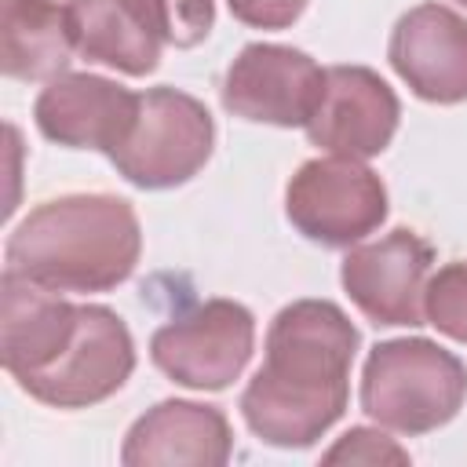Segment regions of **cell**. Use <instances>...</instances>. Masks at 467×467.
I'll use <instances>...</instances> for the list:
<instances>
[{
    "instance_id": "12",
    "label": "cell",
    "mask_w": 467,
    "mask_h": 467,
    "mask_svg": "<svg viewBox=\"0 0 467 467\" xmlns=\"http://www.w3.org/2000/svg\"><path fill=\"white\" fill-rule=\"evenodd\" d=\"M390 66L427 102L467 99V18L441 4H420L390 33Z\"/></svg>"
},
{
    "instance_id": "21",
    "label": "cell",
    "mask_w": 467,
    "mask_h": 467,
    "mask_svg": "<svg viewBox=\"0 0 467 467\" xmlns=\"http://www.w3.org/2000/svg\"><path fill=\"white\" fill-rule=\"evenodd\" d=\"M456 4H463V7H467V0H456Z\"/></svg>"
},
{
    "instance_id": "20",
    "label": "cell",
    "mask_w": 467,
    "mask_h": 467,
    "mask_svg": "<svg viewBox=\"0 0 467 467\" xmlns=\"http://www.w3.org/2000/svg\"><path fill=\"white\" fill-rule=\"evenodd\" d=\"M234 18H241L244 26H255V29H285L292 26L306 0H226Z\"/></svg>"
},
{
    "instance_id": "3",
    "label": "cell",
    "mask_w": 467,
    "mask_h": 467,
    "mask_svg": "<svg viewBox=\"0 0 467 467\" xmlns=\"http://www.w3.org/2000/svg\"><path fill=\"white\" fill-rule=\"evenodd\" d=\"M463 398V361L431 339L376 343L361 372V409L398 434H427L449 423Z\"/></svg>"
},
{
    "instance_id": "17",
    "label": "cell",
    "mask_w": 467,
    "mask_h": 467,
    "mask_svg": "<svg viewBox=\"0 0 467 467\" xmlns=\"http://www.w3.org/2000/svg\"><path fill=\"white\" fill-rule=\"evenodd\" d=\"M423 317L449 339L467 343V263H449L427 281Z\"/></svg>"
},
{
    "instance_id": "2",
    "label": "cell",
    "mask_w": 467,
    "mask_h": 467,
    "mask_svg": "<svg viewBox=\"0 0 467 467\" xmlns=\"http://www.w3.org/2000/svg\"><path fill=\"white\" fill-rule=\"evenodd\" d=\"M142 252L135 208L113 193H73L33 208L7 237V270L51 292H106Z\"/></svg>"
},
{
    "instance_id": "18",
    "label": "cell",
    "mask_w": 467,
    "mask_h": 467,
    "mask_svg": "<svg viewBox=\"0 0 467 467\" xmlns=\"http://www.w3.org/2000/svg\"><path fill=\"white\" fill-rule=\"evenodd\" d=\"M146 15V22L157 29L164 44L175 47H193L208 36L215 22L212 0H135Z\"/></svg>"
},
{
    "instance_id": "19",
    "label": "cell",
    "mask_w": 467,
    "mask_h": 467,
    "mask_svg": "<svg viewBox=\"0 0 467 467\" xmlns=\"http://www.w3.org/2000/svg\"><path fill=\"white\" fill-rule=\"evenodd\" d=\"M325 463H409V452L379 434V431H368V427H350L328 452H325Z\"/></svg>"
},
{
    "instance_id": "9",
    "label": "cell",
    "mask_w": 467,
    "mask_h": 467,
    "mask_svg": "<svg viewBox=\"0 0 467 467\" xmlns=\"http://www.w3.org/2000/svg\"><path fill=\"white\" fill-rule=\"evenodd\" d=\"M431 244L412 230L350 248L343 259V288L372 325H423V292Z\"/></svg>"
},
{
    "instance_id": "7",
    "label": "cell",
    "mask_w": 467,
    "mask_h": 467,
    "mask_svg": "<svg viewBox=\"0 0 467 467\" xmlns=\"http://www.w3.org/2000/svg\"><path fill=\"white\" fill-rule=\"evenodd\" d=\"M135 368V343L128 325L109 306H80L77 332L69 347L36 376L22 379L18 387L44 405L55 409H84L106 401L124 387Z\"/></svg>"
},
{
    "instance_id": "14",
    "label": "cell",
    "mask_w": 467,
    "mask_h": 467,
    "mask_svg": "<svg viewBox=\"0 0 467 467\" xmlns=\"http://www.w3.org/2000/svg\"><path fill=\"white\" fill-rule=\"evenodd\" d=\"M80 306L58 292L4 270L0 281V361L22 383L47 368L73 339Z\"/></svg>"
},
{
    "instance_id": "8",
    "label": "cell",
    "mask_w": 467,
    "mask_h": 467,
    "mask_svg": "<svg viewBox=\"0 0 467 467\" xmlns=\"http://www.w3.org/2000/svg\"><path fill=\"white\" fill-rule=\"evenodd\" d=\"M325 91V69L285 44H248L223 80V106L255 124L306 128Z\"/></svg>"
},
{
    "instance_id": "6",
    "label": "cell",
    "mask_w": 467,
    "mask_h": 467,
    "mask_svg": "<svg viewBox=\"0 0 467 467\" xmlns=\"http://www.w3.org/2000/svg\"><path fill=\"white\" fill-rule=\"evenodd\" d=\"M252 347L255 321L248 306L208 299L171 325H161L150 339V358L168 379L190 390H223L244 372Z\"/></svg>"
},
{
    "instance_id": "5",
    "label": "cell",
    "mask_w": 467,
    "mask_h": 467,
    "mask_svg": "<svg viewBox=\"0 0 467 467\" xmlns=\"http://www.w3.org/2000/svg\"><path fill=\"white\" fill-rule=\"evenodd\" d=\"M285 212L303 237L343 248L368 237L387 219V190L372 168L332 153L306 161L292 175Z\"/></svg>"
},
{
    "instance_id": "13",
    "label": "cell",
    "mask_w": 467,
    "mask_h": 467,
    "mask_svg": "<svg viewBox=\"0 0 467 467\" xmlns=\"http://www.w3.org/2000/svg\"><path fill=\"white\" fill-rule=\"evenodd\" d=\"M230 449L234 434L215 405L161 401L131 423L120 460L128 467H223Z\"/></svg>"
},
{
    "instance_id": "15",
    "label": "cell",
    "mask_w": 467,
    "mask_h": 467,
    "mask_svg": "<svg viewBox=\"0 0 467 467\" xmlns=\"http://www.w3.org/2000/svg\"><path fill=\"white\" fill-rule=\"evenodd\" d=\"M66 18L77 51L91 62L113 66L128 77H146L157 69L164 40L135 0H69Z\"/></svg>"
},
{
    "instance_id": "10",
    "label": "cell",
    "mask_w": 467,
    "mask_h": 467,
    "mask_svg": "<svg viewBox=\"0 0 467 467\" xmlns=\"http://www.w3.org/2000/svg\"><path fill=\"white\" fill-rule=\"evenodd\" d=\"M398 95L387 80L365 66H332L325 69V91L306 120L314 146L336 157H376L387 150L398 128Z\"/></svg>"
},
{
    "instance_id": "11",
    "label": "cell",
    "mask_w": 467,
    "mask_h": 467,
    "mask_svg": "<svg viewBox=\"0 0 467 467\" xmlns=\"http://www.w3.org/2000/svg\"><path fill=\"white\" fill-rule=\"evenodd\" d=\"M142 95L95 73H62L40 91L33 117L44 139L106 157L131 135Z\"/></svg>"
},
{
    "instance_id": "16",
    "label": "cell",
    "mask_w": 467,
    "mask_h": 467,
    "mask_svg": "<svg viewBox=\"0 0 467 467\" xmlns=\"http://www.w3.org/2000/svg\"><path fill=\"white\" fill-rule=\"evenodd\" d=\"M4 73L15 80H55L73 62L66 7L51 0H4Z\"/></svg>"
},
{
    "instance_id": "4",
    "label": "cell",
    "mask_w": 467,
    "mask_h": 467,
    "mask_svg": "<svg viewBox=\"0 0 467 467\" xmlns=\"http://www.w3.org/2000/svg\"><path fill=\"white\" fill-rule=\"evenodd\" d=\"M212 113L186 91L153 88L139 102L131 135L109 153L117 171L142 190H168L193 179L212 157Z\"/></svg>"
},
{
    "instance_id": "1",
    "label": "cell",
    "mask_w": 467,
    "mask_h": 467,
    "mask_svg": "<svg viewBox=\"0 0 467 467\" xmlns=\"http://www.w3.org/2000/svg\"><path fill=\"white\" fill-rule=\"evenodd\" d=\"M358 328L328 299L285 306L266 332V361L241 394L255 438L277 449L314 445L347 409Z\"/></svg>"
}]
</instances>
